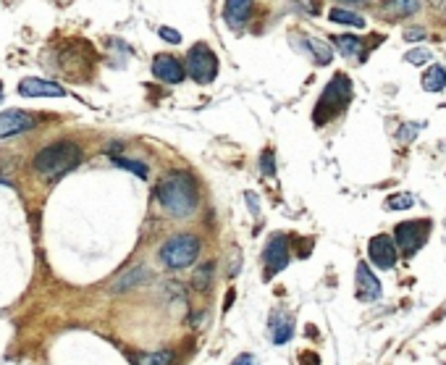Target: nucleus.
<instances>
[{
  "label": "nucleus",
  "mask_w": 446,
  "mask_h": 365,
  "mask_svg": "<svg viewBox=\"0 0 446 365\" xmlns=\"http://www.w3.org/2000/svg\"><path fill=\"white\" fill-rule=\"evenodd\" d=\"M155 195H158V202L176 218L192 216V210L197 205V187L187 171H173V174L163 176Z\"/></svg>",
  "instance_id": "obj_1"
},
{
  "label": "nucleus",
  "mask_w": 446,
  "mask_h": 365,
  "mask_svg": "<svg viewBox=\"0 0 446 365\" xmlns=\"http://www.w3.org/2000/svg\"><path fill=\"white\" fill-rule=\"evenodd\" d=\"M79 163H82V148L66 139L48 145L35 156V171H40L45 179H60L74 171Z\"/></svg>",
  "instance_id": "obj_2"
},
{
  "label": "nucleus",
  "mask_w": 446,
  "mask_h": 365,
  "mask_svg": "<svg viewBox=\"0 0 446 365\" xmlns=\"http://www.w3.org/2000/svg\"><path fill=\"white\" fill-rule=\"evenodd\" d=\"M349 100H352V82L344 77V74H336V77L328 82V87L323 89L320 100H317L312 121H315L317 126L328 124L334 116H339L344 108L349 105Z\"/></svg>",
  "instance_id": "obj_3"
},
{
  "label": "nucleus",
  "mask_w": 446,
  "mask_h": 365,
  "mask_svg": "<svg viewBox=\"0 0 446 365\" xmlns=\"http://www.w3.org/2000/svg\"><path fill=\"white\" fill-rule=\"evenodd\" d=\"M197 255H200V239L195 234H176L161 247V261H163V266H168L173 271L192 266V263L197 261Z\"/></svg>",
  "instance_id": "obj_4"
},
{
  "label": "nucleus",
  "mask_w": 446,
  "mask_h": 365,
  "mask_svg": "<svg viewBox=\"0 0 446 365\" xmlns=\"http://www.w3.org/2000/svg\"><path fill=\"white\" fill-rule=\"evenodd\" d=\"M187 71L197 85H210L218 77V55L205 43L192 45L187 53Z\"/></svg>",
  "instance_id": "obj_5"
},
{
  "label": "nucleus",
  "mask_w": 446,
  "mask_h": 365,
  "mask_svg": "<svg viewBox=\"0 0 446 365\" xmlns=\"http://www.w3.org/2000/svg\"><path fill=\"white\" fill-rule=\"evenodd\" d=\"M428 234H430V221H402V224H396L394 229V239L399 244V250L402 255H415V252L420 250L423 244L428 242Z\"/></svg>",
  "instance_id": "obj_6"
},
{
  "label": "nucleus",
  "mask_w": 446,
  "mask_h": 365,
  "mask_svg": "<svg viewBox=\"0 0 446 365\" xmlns=\"http://www.w3.org/2000/svg\"><path fill=\"white\" fill-rule=\"evenodd\" d=\"M263 263H266V278H273L278 271L289 266V239L286 234H273L268 239L263 250Z\"/></svg>",
  "instance_id": "obj_7"
},
{
  "label": "nucleus",
  "mask_w": 446,
  "mask_h": 365,
  "mask_svg": "<svg viewBox=\"0 0 446 365\" xmlns=\"http://www.w3.org/2000/svg\"><path fill=\"white\" fill-rule=\"evenodd\" d=\"M368 255H370V263L381 271H388L396 266V258H399V252L394 247V239L386 234H378L373 236L368 242Z\"/></svg>",
  "instance_id": "obj_8"
},
{
  "label": "nucleus",
  "mask_w": 446,
  "mask_h": 365,
  "mask_svg": "<svg viewBox=\"0 0 446 365\" xmlns=\"http://www.w3.org/2000/svg\"><path fill=\"white\" fill-rule=\"evenodd\" d=\"M354 297L360 300V303H376L378 297H381V281L376 278V273L370 271L368 263H360L357 266V276H354Z\"/></svg>",
  "instance_id": "obj_9"
},
{
  "label": "nucleus",
  "mask_w": 446,
  "mask_h": 365,
  "mask_svg": "<svg viewBox=\"0 0 446 365\" xmlns=\"http://www.w3.org/2000/svg\"><path fill=\"white\" fill-rule=\"evenodd\" d=\"M153 74L161 79V82H165V85H179V82H184V77H187L184 66H181L173 55H168V53H158L153 58Z\"/></svg>",
  "instance_id": "obj_10"
},
{
  "label": "nucleus",
  "mask_w": 446,
  "mask_h": 365,
  "mask_svg": "<svg viewBox=\"0 0 446 365\" xmlns=\"http://www.w3.org/2000/svg\"><path fill=\"white\" fill-rule=\"evenodd\" d=\"M29 129H35V116L24 114V111H6V114H0V137L24 134Z\"/></svg>",
  "instance_id": "obj_11"
},
{
  "label": "nucleus",
  "mask_w": 446,
  "mask_h": 365,
  "mask_svg": "<svg viewBox=\"0 0 446 365\" xmlns=\"http://www.w3.org/2000/svg\"><path fill=\"white\" fill-rule=\"evenodd\" d=\"M18 95L24 97H63L66 95V89L55 85V82H48V79H21V85H18Z\"/></svg>",
  "instance_id": "obj_12"
},
{
  "label": "nucleus",
  "mask_w": 446,
  "mask_h": 365,
  "mask_svg": "<svg viewBox=\"0 0 446 365\" xmlns=\"http://www.w3.org/2000/svg\"><path fill=\"white\" fill-rule=\"evenodd\" d=\"M249 16H252V0H226L223 18L229 26H241Z\"/></svg>",
  "instance_id": "obj_13"
},
{
  "label": "nucleus",
  "mask_w": 446,
  "mask_h": 365,
  "mask_svg": "<svg viewBox=\"0 0 446 365\" xmlns=\"http://www.w3.org/2000/svg\"><path fill=\"white\" fill-rule=\"evenodd\" d=\"M271 337L273 344H286L294 337V321L286 313H273L271 315Z\"/></svg>",
  "instance_id": "obj_14"
},
{
  "label": "nucleus",
  "mask_w": 446,
  "mask_h": 365,
  "mask_svg": "<svg viewBox=\"0 0 446 365\" xmlns=\"http://www.w3.org/2000/svg\"><path fill=\"white\" fill-rule=\"evenodd\" d=\"M444 87H446V69L438 66V63L428 66V71L423 74V89L425 92H441Z\"/></svg>",
  "instance_id": "obj_15"
},
{
  "label": "nucleus",
  "mask_w": 446,
  "mask_h": 365,
  "mask_svg": "<svg viewBox=\"0 0 446 365\" xmlns=\"http://www.w3.org/2000/svg\"><path fill=\"white\" fill-rule=\"evenodd\" d=\"M142 281H147V268L137 266V268H131L129 273H124V276L113 284V292H126V289L137 287V284H142Z\"/></svg>",
  "instance_id": "obj_16"
},
{
  "label": "nucleus",
  "mask_w": 446,
  "mask_h": 365,
  "mask_svg": "<svg viewBox=\"0 0 446 365\" xmlns=\"http://www.w3.org/2000/svg\"><path fill=\"white\" fill-rule=\"evenodd\" d=\"M386 11L391 16H412L420 11V0H386Z\"/></svg>",
  "instance_id": "obj_17"
},
{
  "label": "nucleus",
  "mask_w": 446,
  "mask_h": 365,
  "mask_svg": "<svg viewBox=\"0 0 446 365\" xmlns=\"http://www.w3.org/2000/svg\"><path fill=\"white\" fill-rule=\"evenodd\" d=\"M213 271H215L213 263L200 266V268L195 271V276H192V287L197 289V292H207V289H210V284H213Z\"/></svg>",
  "instance_id": "obj_18"
},
{
  "label": "nucleus",
  "mask_w": 446,
  "mask_h": 365,
  "mask_svg": "<svg viewBox=\"0 0 446 365\" xmlns=\"http://www.w3.org/2000/svg\"><path fill=\"white\" fill-rule=\"evenodd\" d=\"M328 18H331L334 24H344V26H360V29L365 26V18L352 13V11H347V9H331Z\"/></svg>",
  "instance_id": "obj_19"
},
{
  "label": "nucleus",
  "mask_w": 446,
  "mask_h": 365,
  "mask_svg": "<svg viewBox=\"0 0 446 365\" xmlns=\"http://www.w3.org/2000/svg\"><path fill=\"white\" fill-rule=\"evenodd\" d=\"M308 48L310 53L315 55V61L320 63V66H328L331 63V58H334V53H331V48H328L323 40H317V37H310L308 40Z\"/></svg>",
  "instance_id": "obj_20"
},
{
  "label": "nucleus",
  "mask_w": 446,
  "mask_h": 365,
  "mask_svg": "<svg viewBox=\"0 0 446 365\" xmlns=\"http://www.w3.org/2000/svg\"><path fill=\"white\" fill-rule=\"evenodd\" d=\"M173 352L168 349H161V352H150V355H139L134 360V365H171Z\"/></svg>",
  "instance_id": "obj_21"
},
{
  "label": "nucleus",
  "mask_w": 446,
  "mask_h": 365,
  "mask_svg": "<svg viewBox=\"0 0 446 365\" xmlns=\"http://www.w3.org/2000/svg\"><path fill=\"white\" fill-rule=\"evenodd\" d=\"M336 45H339V53L342 55H357L360 53V48H362V43H360V37H352V35H342V37H336Z\"/></svg>",
  "instance_id": "obj_22"
},
{
  "label": "nucleus",
  "mask_w": 446,
  "mask_h": 365,
  "mask_svg": "<svg viewBox=\"0 0 446 365\" xmlns=\"http://www.w3.org/2000/svg\"><path fill=\"white\" fill-rule=\"evenodd\" d=\"M113 163L119 165V168H126V171H131V174H137L139 179H147V165L139 163V160H126V158H116Z\"/></svg>",
  "instance_id": "obj_23"
},
{
  "label": "nucleus",
  "mask_w": 446,
  "mask_h": 365,
  "mask_svg": "<svg viewBox=\"0 0 446 365\" xmlns=\"http://www.w3.org/2000/svg\"><path fill=\"white\" fill-rule=\"evenodd\" d=\"M404 61L412 63V66H423V63L430 61V50H425V48H412V50L404 53Z\"/></svg>",
  "instance_id": "obj_24"
},
{
  "label": "nucleus",
  "mask_w": 446,
  "mask_h": 365,
  "mask_svg": "<svg viewBox=\"0 0 446 365\" xmlns=\"http://www.w3.org/2000/svg\"><path fill=\"white\" fill-rule=\"evenodd\" d=\"M412 195H407V192H402V195H391L386 200V205L391 210H407V208H412Z\"/></svg>",
  "instance_id": "obj_25"
},
{
  "label": "nucleus",
  "mask_w": 446,
  "mask_h": 365,
  "mask_svg": "<svg viewBox=\"0 0 446 365\" xmlns=\"http://www.w3.org/2000/svg\"><path fill=\"white\" fill-rule=\"evenodd\" d=\"M260 171L266 176H276V156L273 150H263V156H260Z\"/></svg>",
  "instance_id": "obj_26"
},
{
  "label": "nucleus",
  "mask_w": 446,
  "mask_h": 365,
  "mask_svg": "<svg viewBox=\"0 0 446 365\" xmlns=\"http://www.w3.org/2000/svg\"><path fill=\"white\" fill-rule=\"evenodd\" d=\"M420 129H423L420 124H402L396 137H399V142H410V139L418 137V131H420Z\"/></svg>",
  "instance_id": "obj_27"
},
{
  "label": "nucleus",
  "mask_w": 446,
  "mask_h": 365,
  "mask_svg": "<svg viewBox=\"0 0 446 365\" xmlns=\"http://www.w3.org/2000/svg\"><path fill=\"white\" fill-rule=\"evenodd\" d=\"M404 40H407V43H415V40H425V29H423V26H412V29H404Z\"/></svg>",
  "instance_id": "obj_28"
},
{
  "label": "nucleus",
  "mask_w": 446,
  "mask_h": 365,
  "mask_svg": "<svg viewBox=\"0 0 446 365\" xmlns=\"http://www.w3.org/2000/svg\"><path fill=\"white\" fill-rule=\"evenodd\" d=\"M161 37H163L165 43H173V45L181 43V35H179V32H176V29H168V26H161Z\"/></svg>",
  "instance_id": "obj_29"
},
{
  "label": "nucleus",
  "mask_w": 446,
  "mask_h": 365,
  "mask_svg": "<svg viewBox=\"0 0 446 365\" xmlns=\"http://www.w3.org/2000/svg\"><path fill=\"white\" fill-rule=\"evenodd\" d=\"M232 365H255V357H252V355H239Z\"/></svg>",
  "instance_id": "obj_30"
},
{
  "label": "nucleus",
  "mask_w": 446,
  "mask_h": 365,
  "mask_svg": "<svg viewBox=\"0 0 446 365\" xmlns=\"http://www.w3.org/2000/svg\"><path fill=\"white\" fill-rule=\"evenodd\" d=\"M300 9H302V11H308V13H317V6L312 3V0H302Z\"/></svg>",
  "instance_id": "obj_31"
},
{
  "label": "nucleus",
  "mask_w": 446,
  "mask_h": 365,
  "mask_svg": "<svg viewBox=\"0 0 446 365\" xmlns=\"http://www.w3.org/2000/svg\"><path fill=\"white\" fill-rule=\"evenodd\" d=\"M344 6H349V9H357V6H370V0H339Z\"/></svg>",
  "instance_id": "obj_32"
},
{
  "label": "nucleus",
  "mask_w": 446,
  "mask_h": 365,
  "mask_svg": "<svg viewBox=\"0 0 446 365\" xmlns=\"http://www.w3.org/2000/svg\"><path fill=\"white\" fill-rule=\"evenodd\" d=\"M247 202H249V208H252V213H255V216H258V200H255V197H252V195H249V192H247Z\"/></svg>",
  "instance_id": "obj_33"
},
{
  "label": "nucleus",
  "mask_w": 446,
  "mask_h": 365,
  "mask_svg": "<svg viewBox=\"0 0 446 365\" xmlns=\"http://www.w3.org/2000/svg\"><path fill=\"white\" fill-rule=\"evenodd\" d=\"M0 100H3V82H0Z\"/></svg>",
  "instance_id": "obj_34"
},
{
  "label": "nucleus",
  "mask_w": 446,
  "mask_h": 365,
  "mask_svg": "<svg viewBox=\"0 0 446 365\" xmlns=\"http://www.w3.org/2000/svg\"><path fill=\"white\" fill-rule=\"evenodd\" d=\"M444 315H446V307H444Z\"/></svg>",
  "instance_id": "obj_35"
}]
</instances>
